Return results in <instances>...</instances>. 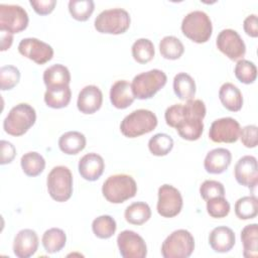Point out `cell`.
Listing matches in <instances>:
<instances>
[{
	"instance_id": "cell-1",
	"label": "cell",
	"mask_w": 258,
	"mask_h": 258,
	"mask_svg": "<svg viewBox=\"0 0 258 258\" xmlns=\"http://www.w3.org/2000/svg\"><path fill=\"white\" fill-rule=\"evenodd\" d=\"M137 184L135 179L125 173L110 175L102 185L104 198L112 204H122L135 197Z\"/></svg>"
},
{
	"instance_id": "cell-2",
	"label": "cell",
	"mask_w": 258,
	"mask_h": 258,
	"mask_svg": "<svg viewBox=\"0 0 258 258\" xmlns=\"http://www.w3.org/2000/svg\"><path fill=\"white\" fill-rule=\"evenodd\" d=\"M157 122V117L152 111L138 109L124 117L120 124V131L125 137L135 138L153 131Z\"/></svg>"
},
{
	"instance_id": "cell-3",
	"label": "cell",
	"mask_w": 258,
	"mask_h": 258,
	"mask_svg": "<svg viewBox=\"0 0 258 258\" xmlns=\"http://www.w3.org/2000/svg\"><path fill=\"white\" fill-rule=\"evenodd\" d=\"M36 121V112L32 106L26 103H19L7 114L3 121L4 131L12 136L25 134Z\"/></svg>"
},
{
	"instance_id": "cell-4",
	"label": "cell",
	"mask_w": 258,
	"mask_h": 258,
	"mask_svg": "<svg viewBox=\"0 0 258 258\" xmlns=\"http://www.w3.org/2000/svg\"><path fill=\"white\" fill-rule=\"evenodd\" d=\"M180 27L183 35L197 43L207 42L213 32L211 18L202 10H195L187 13L183 17Z\"/></svg>"
},
{
	"instance_id": "cell-5",
	"label": "cell",
	"mask_w": 258,
	"mask_h": 258,
	"mask_svg": "<svg viewBox=\"0 0 258 258\" xmlns=\"http://www.w3.org/2000/svg\"><path fill=\"white\" fill-rule=\"evenodd\" d=\"M167 82L165 73L158 69H153L141 73L134 77L131 87L135 98L147 100L152 98Z\"/></svg>"
},
{
	"instance_id": "cell-6",
	"label": "cell",
	"mask_w": 258,
	"mask_h": 258,
	"mask_svg": "<svg viewBox=\"0 0 258 258\" xmlns=\"http://www.w3.org/2000/svg\"><path fill=\"white\" fill-rule=\"evenodd\" d=\"M130 15L123 8H111L103 10L95 18V29L100 33L122 34L130 26Z\"/></svg>"
},
{
	"instance_id": "cell-7",
	"label": "cell",
	"mask_w": 258,
	"mask_h": 258,
	"mask_svg": "<svg viewBox=\"0 0 258 258\" xmlns=\"http://www.w3.org/2000/svg\"><path fill=\"white\" fill-rule=\"evenodd\" d=\"M50 198L58 203L67 202L73 195V174L64 165L54 166L46 178Z\"/></svg>"
},
{
	"instance_id": "cell-8",
	"label": "cell",
	"mask_w": 258,
	"mask_h": 258,
	"mask_svg": "<svg viewBox=\"0 0 258 258\" xmlns=\"http://www.w3.org/2000/svg\"><path fill=\"white\" fill-rule=\"evenodd\" d=\"M195 250V238L184 229H178L169 234L161 245V255L164 258H187Z\"/></svg>"
},
{
	"instance_id": "cell-9",
	"label": "cell",
	"mask_w": 258,
	"mask_h": 258,
	"mask_svg": "<svg viewBox=\"0 0 258 258\" xmlns=\"http://www.w3.org/2000/svg\"><path fill=\"white\" fill-rule=\"evenodd\" d=\"M28 14L24 8L14 4H0V30L12 34L23 31L28 25Z\"/></svg>"
},
{
	"instance_id": "cell-10",
	"label": "cell",
	"mask_w": 258,
	"mask_h": 258,
	"mask_svg": "<svg viewBox=\"0 0 258 258\" xmlns=\"http://www.w3.org/2000/svg\"><path fill=\"white\" fill-rule=\"evenodd\" d=\"M206 105L200 99L187 100L184 104H174L165 110L164 118L168 126L175 128L176 125L188 116H197L205 118Z\"/></svg>"
},
{
	"instance_id": "cell-11",
	"label": "cell",
	"mask_w": 258,
	"mask_h": 258,
	"mask_svg": "<svg viewBox=\"0 0 258 258\" xmlns=\"http://www.w3.org/2000/svg\"><path fill=\"white\" fill-rule=\"evenodd\" d=\"M182 197L180 191L171 184H162L158 188V201L156 210L163 218H173L182 209Z\"/></svg>"
},
{
	"instance_id": "cell-12",
	"label": "cell",
	"mask_w": 258,
	"mask_h": 258,
	"mask_svg": "<svg viewBox=\"0 0 258 258\" xmlns=\"http://www.w3.org/2000/svg\"><path fill=\"white\" fill-rule=\"evenodd\" d=\"M218 49L231 60L242 59L246 53V45L240 34L231 28L223 29L217 36Z\"/></svg>"
},
{
	"instance_id": "cell-13",
	"label": "cell",
	"mask_w": 258,
	"mask_h": 258,
	"mask_svg": "<svg viewBox=\"0 0 258 258\" xmlns=\"http://www.w3.org/2000/svg\"><path fill=\"white\" fill-rule=\"evenodd\" d=\"M241 127L239 122L231 117L215 120L209 130V137L216 143H234L239 139Z\"/></svg>"
},
{
	"instance_id": "cell-14",
	"label": "cell",
	"mask_w": 258,
	"mask_h": 258,
	"mask_svg": "<svg viewBox=\"0 0 258 258\" xmlns=\"http://www.w3.org/2000/svg\"><path fill=\"white\" fill-rule=\"evenodd\" d=\"M119 252L123 258H144L147 246L144 239L132 230H124L117 237Z\"/></svg>"
},
{
	"instance_id": "cell-15",
	"label": "cell",
	"mask_w": 258,
	"mask_h": 258,
	"mask_svg": "<svg viewBox=\"0 0 258 258\" xmlns=\"http://www.w3.org/2000/svg\"><path fill=\"white\" fill-rule=\"evenodd\" d=\"M18 51L37 64H43L49 61L53 56V48L51 45L35 37H27L20 40Z\"/></svg>"
},
{
	"instance_id": "cell-16",
	"label": "cell",
	"mask_w": 258,
	"mask_h": 258,
	"mask_svg": "<svg viewBox=\"0 0 258 258\" xmlns=\"http://www.w3.org/2000/svg\"><path fill=\"white\" fill-rule=\"evenodd\" d=\"M234 175L238 183L255 188L258 183V163L253 155L242 156L235 164Z\"/></svg>"
},
{
	"instance_id": "cell-17",
	"label": "cell",
	"mask_w": 258,
	"mask_h": 258,
	"mask_svg": "<svg viewBox=\"0 0 258 258\" xmlns=\"http://www.w3.org/2000/svg\"><path fill=\"white\" fill-rule=\"evenodd\" d=\"M38 244V236L34 230L22 229L14 237L13 253L18 258L31 257L37 251Z\"/></svg>"
},
{
	"instance_id": "cell-18",
	"label": "cell",
	"mask_w": 258,
	"mask_h": 258,
	"mask_svg": "<svg viewBox=\"0 0 258 258\" xmlns=\"http://www.w3.org/2000/svg\"><path fill=\"white\" fill-rule=\"evenodd\" d=\"M102 103V91L95 85H89L80 91L77 100V107L83 114H94L101 108Z\"/></svg>"
},
{
	"instance_id": "cell-19",
	"label": "cell",
	"mask_w": 258,
	"mask_h": 258,
	"mask_svg": "<svg viewBox=\"0 0 258 258\" xmlns=\"http://www.w3.org/2000/svg\"><path fill=\"white\" fill-rule=\"evenodd\" d=\"M78 169L79 173L84 179L95 181L103 174L105 162L100 154L95 152L87 153L80 159Z\"/></svg>"
},
{
	"instance_id": "cell-20",
	"label": "cell",
	"mask_w": 258,
	"mask_h": 258,
	"mask_svg": "<svg viewBox=\"0 0 258 258\" xmlns=\"http://www.w3.org/2000/svg\"><path fill=\"white\" fill-rule=\"evenodd\" d=\"M232 161V153L226 148H215L209 151L204 160V167L207 172L220 174L227 170Z\"/></svg>"
},
{
	"instance_id": "cell-21",
	"label": "cell",
	"mask_w": 258,
	"mask_h": 258,
	"mask_svg": "<svg viewBox=\"0 0 258 258\" xmlns=\"http://www.w3.org/2000/svg\"><path fill=\"white\" fill-rule=\"evenodd\" d=\"M236 243V236L233 230L226 226L214 228L209 235V244L217 253L229 252Z\"/></svg>"
},
{
	"instance_id": "cell-22",
	"label": "cell",
	"mask_w": 258,
	"mask_h": 258,
	"mask_svg": "<svg viewBox=\"0 0 258 258\" xmlns=\"http://www.w3.org/2000/svg\"><path fill=\"white\" fill-rule=\"evenodd\" d=\"M135 100L131 84L126 80L115 82L110 89V101L117 109L128 108Z\"/></svg>"
},
{
	"instance_id": "cell-23",
	"label": "cell",
	"mask_w": 258,
	"mask_h": 258,
	"mask_svg": "<svg viewBox=\"0 0 258 258\" xmlns=\"http://www.w3.org/2000/svg\"><path fill=\"white\" fill-rule=\"evenodd\" d=\"M219 99L222 105L231 112H238L243 106L241 91L232 83H225L219 90Z\"/></svg>"
},
{
	"instance_id": "cell-24",
	"label": "cell",
	"mask_w": 258,
	"mask_h": 258,
	"mask_svg": "<svg viewBox=\"0 0 258 258\" xmlns=\"http://www.w3.org/2000/svg\"><path fill=\"white\" fill-rule=\"evenodd\" d=\"M204 119L189 116L181 120L175 127L178 135L185 140L196 141L201 138L204 132Z\"/></svg>"
},
{
	"instance_id": "cell-25",
	"label": "cell",
	"mask_w": 258,
	"mask_h": 258,
	"mask_svg": "<svg viewBox=\"0 0 258 258\" xmlns=\"http://www.w3.org/2000/svg\"><path fill=\"white\" fill-rule=\"evenodd\" d=\"M86 144L87 140L85 135L79 131H68L58 139L59 149L68 155L78 154L85 149Z\"/></svg>"
},
{
	"instance_id": "cell-26",
	"label": "cell",
	"mask_w": 258,
	"mask_h": 258,
	"mask_svg": "<svg viewBox=\"0 0 258 258\" xmlns=\"http://www.w3.org/2000/svg\"><path fill=\"white\" fill-rule=\"evenodd\" d=\"M72 98L70 86H57L46 88L44 93L45 104L52 109H61L69 105Z\"/></svg>"
},
{
	"instance_id": "cell-27",
	"label": "cell",
	"mask_w": 258,
	"mask_h": 258,
	"mask_svg": "<svg viewBox=\"0 0 258 258\" xmlns=\"http://www.w3.org/2000/svg\"><path fill=\"white\" fill-rule=\"evenodd\" d=\"M43 83L46 86V88L69 86L71 83V73L69 69L63 64H52L44 71Z\"/></svg>"
},
{
	"instance_id": "cell-28",
	"label": "cell",
	"mask_w": 258,
	"mask_h": 258,
	"mask_svg": "<svg viewBox=\"0 0 258 258\" xmlns=\"http://www.w3.org/2000/svg\"><path fill=\"white\" fill-rule=\"evenodd\" d=\"M241 241L243 244V256L245 258L258 257V225L250 224L241 231Z\"/></svg>"
},
{
	"instance_id": "cell-29",
	"label": "cell",
	"mask_w": 258,
	"mask_h": 258,
	"mask_svg": "<svg viewBox=\"0 0 258 258\" xmlns=\"http://www.w3.org/2000/svg\"><path fill=\"white\" fill-rule=\"evenodd\" d=\"M173 92L182 101L192 99L196 95L195 80L186 73H178L173 78Z\"/></svg>"
},
{
	"instance_id": "cell-30",
	"label": "cell",
	"mask_w": 258,
	"mask_h": 258,
	"mask_svg": "<svg viewBox=\"0 0 258 258\" xmlns=\"http://www.w3.org/2000/svg\"><path fill=\"white\" fill-rule=\"evenodd\" d=\"M41 243L47 253L53 254L59 252L66 246L67 235L59 228H50L43 233Z\"/></svg>"
},
{
	"instance_id": "cell-31",
	"label": "cell",
	"mask_w": 258,
	"mask_h": 258,
	"mask_svg": "<svg viewBox=\"0 0 258 258\" xmlns=\"http://www.w3.org/2000/svg\"><path fill=\"white\" fill-rule=\"evenodd\" d=\"M124 217L129 224L140 226L151 218V209L144 202H136L126 208Z\"/></svg>"
},
{
	"instance_id": "cell-32",
	"label": "cell",
	"mask_w": 258,
	"mask_h": 258,
	"mask_svg": "<svg viewBox=\"0 0 258 258\" xmlns=\"http://www.w3.org/2000/svg\"><path fill=\"white\" fill-rule=\"evenodd\" d=\"M20 165L27 176L34 177L44 170L45 160L40 153L36 151H29L21 156Z\"/></svg>"
},
{
	"instance_id": "cell-33",
	"label": "cell",
	"mask_w": 258,
	"mask_h": 258,
	"mask_svg": "<svg viewBox=\"0 0 258 258\" xmlns=\"http://www.w3.org/2000/svg\"><path fill=\"white\" fill-rule=\"evenodd\" d=\"M160 54L166 59H177L184 52V46L180 39L173 35L164 36L159 42Z\"/></svg>"
},
{
	"instance_id": "cell-34",
	"label": "cell",
	"mask_w": 258,
	"mask_h": 258,
	"mask_svg": "<svg viewBox=\"0 0 258 258\" xmlns=\"http://www.w3.org/2000/svg\"><path fill=\"white\" fill-rule=\"evenodd\" d=\"M132 56L138 63H147L154 57L155 49L152 41L148 38H139L131 47Z\"/></svg>"
},
{
	"instance_id": "cell-35",
	"label": "cell",
	"mask_w": 258,
	"mask_h": 258,
	"mask_svg": "<svg viewBox=\"0 0 258 258\" xmlns=\"http://www.w3.org/2000/svg\"><path fill=\"white\" fill-rule=\"evenodd\" d=\"M235 214L240 220L254 219L258 214V201L255 196H246L235 203Z\"/></svg>"
},
{
	"instance_id": "cell-36",
	"label": "cell",
	"mask_w": 258,
	"mask_h": 258,
	"mask_svg": "<svg viewBox=\"0 0 258 258\" xmlns=\"http://www.w3.org/2000/svg\"><path fill=\"white\" fill-rule=\"evenodd\" d=\"M117 229V224L114 218L109 215H102L97 217L92 223V230L96 237L100 239L111 238Z\"/></svg>"
},
{
	"instance_id": "cell-37",
	"label": "cell",
	"mask_w": 258,
	"mask_h": 258,
	"mask_svg": "<svg viewBox=\"0 0 258 258\" xmlns=\"http://www.w3.org/2000/svg\"><path fill=\"white\" fill-rule=\"evenodd\" d=\"M173 148V139L166 133H157L148 141V149L155 156L167 155Z\"/></svg>"
},
{
	"instance_id": "cell-38",
	"label": "cell",
	"mask_w": 258,
	"mask_h": 258,
	"mask_svg": "<svg viewBox=\"0 0 258 258\" xmlns=\"http://www.w3.org/2000/svg\"><path fill=\"white\" fill-rule=\"evenodd\" d=\"M95 9L93 0H71L69 1V11L72 17L78 21H86L90 18Z\"/></svg>"
},
{
	"instance_id": "cell-39",
	"label": "cell",
	"mask_w": 258,
	"mask_h": 258,
	"mask_svg": "<svg viewBox=\"0 0 258 258\" xmlns=\"http://www.w3.org/2000/svg\"><path fill=\"white\" fill-rule=\"evenodd\" d=\"M234 74L238 81L243 84L249 85L256 81L257 68L254 62L248 59H239L235 66Z\"/></svg>"
},
{
	"instance_id": "cell-40",
	"label": "cell",
	"mask_w": 258,
	"mask_h": 258,
	"mask_svg": "<svg viewBox=\"0 0 258 258\" xmlns=\"http://www.w3.org/2000/svg\"><path fill=\"white\" fill-rule=\"evenodd\" d=\"M230 210V204L225 197H216L207 201V212L212 218H225L229 215Z\"/></svg>"
},
{
	"instance_id": "cell-41",
	"label": "cell",
	"mask_w": 258,
	"mask_h": 258,
	"mask_svg": "<svg viewBox=\"0 0 258 258\" xmlns=\"http://www.w3.org/2000/svg\"><path fill=\"white\" fill-rule=\"evenodd\" d=\"M20 80V72L14 66H3L0 69V88L2 91L13 89Z\"/></svg>"
},
{
	"instance_id": "cell-42",
	"label": "cell",
	"mask_w": 258,
	"mask_h": 258,
	"mask_svg": "<svg viewBox=\"0 0 258 258\" xmlns=\"http://www.w3.org/2000/svg\"><path fill=\"white\" fill-rule=\"evenodd\" d=\"M200 194L205 201L216 197H225V187L224 184L218 180L207 179L201 184Z\"/></svg>"
},
{
	"instance_id": "cell-43",
	"label": "cell",
	"mask_w": 258,
	"mask_h": 258,
	"mask_svg": "<svg viewBox=\"0 0 258 258\" xmlns=\"http://www.w3.org/2000/svg\"><path fill=\"white\" fill-rule=\"evenodd\" d=\"M257 130L256 125H247L241 129L239 138L245 147L255 148L257 146Z\"/></svg>"
},
{
	"instance_id": "cell-44",
	"label": "cell",
	"mask_w": 258,
	"mask_h": 258,
	"mask_svg": "<svg viewBox=\"0 0 258 258\" xmlns=\"http://www.w3.org/2000/svg\"><path fill=\"white\" fill-rule=\"evenodd\" d=\"M29 4L33 10L39 15H47L51 13L56 5L55 0H30Z\"/></svg>"
},
{
	"instance_id": "cell-45",
	"label": "cell",
	"mask_w": 258,
	"mask_h": 258,
	"mask_svg": "<svg viewBox=\"0 0 258 258\" xmlns=\"http://www.w3.org/2000/svg\"><path fill=\"white\" fill-rule=\"evenodd\" d=\"M0 145H1V160H0V163L2 165L10 163L16 155V149H15L14 145L11 142L6 141V140H1Z\"/></svg>"
},
{
	"instance_id": "cell-46",
	"label": "cell",
	"mask_w": 258,
	"mask_h": 258,
	"mask_svg": "<svg viewBox=\"0 0 258 258\" xmlns=\"http://www.w3.org/2000/svg\"><path fill=\"white\" fill-rule=\"evenodd\" d=\"M243 28L247 35L251 37L258 36V18L256 14L248 15L243 22Z\"/></svg>"
},
{
	"instance_id": "cell-47",
	"label": "cell",
	"mask_w": 258,
	"mask_h": 258,
	"mask_svg": "<svg viewBox=\"0 0 258 258\" xmlns=\"http://www.w3.org/2000/svg\"><path fill=\"white\" fill-rule=\"evenodd\" d=\"M1 31V30H0ZM1 37H0V50L5 51L10 48L12 42H13V34L7 31H1L0 32Z\"/></svg>"
}]
</instances>
